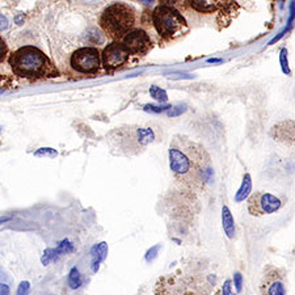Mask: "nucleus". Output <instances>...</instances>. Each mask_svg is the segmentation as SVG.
Returning <instances> with one entry per match:
<instances>
[{"mask_svg": "<svg viewBox=\"0 0 295 295\" xmlns=\"http://www.w3.org/2000/svg\"><path fill=\"white\" fill-rule=\"evenodd\" d=\"M260 292L261 295H286L285 274L280 269H268L261 280Z\"/></svg>", "mask_w": 295, "mask_h": 295, "instance_id": "nucleus-11", "label": "nucleus"}, {"mask_svg": "<svg viewBox=\"0 0 295 295\" xmlns=\"http://www.w3.org/2000/svg\"><path fill=\"white\" fill-rule=\"evenodd\" d=\"M68 285L71 289H78L82 285V276H80L78 268L71 269L70 274H68Z\"/></svg>", "mask_w": 295, "mask_h": 295, "instance_id": "nucleus-16", "label": "nucleus"}, {"mask_svg": "<svg viewBox=\"0 0 295 295\" xmlns=\"http://www.w3.org/2000/svg\"><path fill=\"white\" fill-rule=\"evenodd\" d=\"M107 255H108L107 243H100L92 248V269H93V272L99 271V265L101 264V261L105 260Z\"/></svg>", "mask_w": 295, "mask_h": 295, "instance_id": "nucleus-12", "label": "nucleus"}, {"mask_svg": "<svg viewBox=\"0 0 295 295\" xmlns=\"http://www.w3.org/2000/svg\"><path fill=\"white\" fill-rule=\"evenodd\" d=\"M234 285H235V289H236V292H240L241 286H243V277H241L240 273H235Z\"/></svg>", "mask_w": 295, "mask_h": 295, "instance_id": "nucleus-23", "label": "nucleus"}, {"mask_svg": "<svg viewBox=\"0 0 295 295\" xmlns=\"http://www.w3.org/2000/svg\"><path fill=\"white\" fill-rule=\"evenodd\" d=\"M222 226L223 230H225V234L227 235V237L230 239H234L235 236V220L234 216H232L231 211L227 206L222 207Z\"/></svg>", "mask_w": 295, "mask_h": 295, "instance_id": "nucleus-13", "label": "nucleus"}, {"mask_svg": "<svg viewBox=\"0 0 295 295\" xmlns=\"http://www.w3.org/2000/svg\"><path fill=\"white\" fill-rule=\"evenodd\" d=\"M129 55H130V53L126 49V46L119 41H114L103 50L101 59H103L104 67L112 71L124 66L128 62Z\"/></svg>", "mask_w": 295, "mask_h": 295, "instance_id": "nucleus-9", "label": "nucleus"}, {"mask_svg": "<svg viewBox=\"0 0 295 295\" xmlns=\"http://www.w3.org/2000/svg\"><path fill=\"white\" fill-rule=\"evenodd\" d=\"M4 54H6V43H4V41L2 40V59H3Z\"/></svg>", "mask_w": 295, "mask_h": 295, "instance_id": "nucleus-27", "label": "nucleus"}, {"mask_svg": "<svg viewBox=\"0 0 295 295\" xmlns=\"http://www.w3.org/2000/svg\"><path fill=\"white\" fill-rule=\"evenodd\" d=\"M158 250H159V245H156V247H154V248H151V250L149 251V252H147V256H146V260L147 261H151L152 259H154V257H155V253L158 252Z\"/></svg>", "mask_w": 295, "mask_h": 295, "instance_id": "nucleus-25", "label": "nucleus"}, {"mask_svg": "<svg viewBox=\"0 0 295 295\" xmlns=\"http://www.w3.org/2000/svg\"><path fill=\"white\" fill-rule=\"evenodd\" d=\"M152 22L164 40H174L188 32V24L183 15L169 4H160L152 12Z\"/></svg>", "mask_w": 295, "mask_h": 295, "instance_id": "nucleus-5", "label": "nucleus"}, {"mask_svg": "<svg viewBox=\"0 0 295 295\" xmlns=\"http://www.w3.org/2000/svg\"><path fill=\"white\" fill-rule=\"evenodd\" d=\"M58 155V152L55 151L54 149H50V147H42V149L37 150L34 152V156H38V158H55V156Z\"/></svg>", "mask_w": 295, "mask_h": 295, "instance_id": "nucleus-18", "label": "nucleus"}, {"mask_svg": "<svg viewBox=\"0 0 295 295\" xmlns=\"http://www.w3.org/2000/svg\"><path fill=\"white\" fill-rule=\"evenodd\" d=\"M8 286H7L6 283H2V295H8Z\"/></svg>", "mask_w": 295, "mask_h": 295, "instance_id": "nucleus-26", "label": "nucleus"}, {"mask_svg": "<svg viewBox=\"0 0 295 295\" xmlns=\"http://www.w3.org/2000/svg\"><path fill=\"white\" fill-rule=\"evenodd\" d=\"M281 200L271 193L255 192L248 198V211L253 216L269 215L281 209Z\"/></svg>", "mask_w": 295, "mask_h": 295, "instance_id": "nucleus-7", "label": "nucleus"}, {"mask_svg": "<svg viewBox=\"0 0 295 295\" xmlns=\"http://www.w3.org/2000/svg\"><path fill=\"white\" fill-rule=\"evenodd\" d=\"M156 295H210V286L200 276H168L159 280Z\"/></svg>", "mask_w": 295, "mask_h": 295, "instance_id": "nucleus-4", "label": "nucleus"}, {"mask_svg": "<svg viewBox=\"0 0 295 295\" xmlns=\"http://www.w3.org/2000/svg\"><path fill=\"white\" fill-rule=\"evenodd\" d=\"M168 158L176 183L186 190L202 192L213 180L210 155L202 144L185 135H175L172 138Z\"/></svg>", "mask_w": 295, "mask_h": 295, "instance_id": "nucleus-1", "label": "nucleus"}, {"mask_svg": "<svg viewBox=\"0 0 295 295\" xmlns=\"http://www.w3.org/2000/svg\"><path fill=\"white\" fill-rule=\"evenodd\" d=\"M251 192H252V179H251L250 174H245L243 177V181H241L240 188L237 189L236 194H235V201L243 202L244 200L250 198Z\"/></svg>", "mask_w": 295, "mask_h": 295, "instance_id": "nucleus-14", "label": "nucleus"}, {"mask_svg": "<svg viewBox=\"0 0 295 295\" xmlns=\"http://www.w3.org/2000/svg\"><path fill=\"white\" fill-rule=\"evenodd\" d=\"M150 94H151V97H154L159 103H165L168 100L167 92L164 89H161L160 87H156V85L150 87Z\"/></svg>", "mask_w": 295, "mask_h": 295, "instance_id": "nucleus-15", "label": "nucleus"}, {"mask_svg": "<svg viewBox=\"0 0 295 295\" xmlns=\"http://www.w3.org/2000/svg\"><path fill=\"white\" fill-rule=\"evenodd\" d=\"M215 295H236L234 291H232V286H231V280H226L223 286L220 287V290L216 292Z\"/></svg>", "mask_w": 295, "mask_h": 295, "instance_id": "nucleus-21", "label": "nucleus"}, {"mask_svg": "<svg viewBox=\"0 0 295 295\" xmlns=\"http://www.w3.org/2000/svg\"><path fill=\"white\" fill-rule=\"evenodd\" d=\"M124 45L131 55L144 57L152 49V41L143 29H134L124 38Z\"/></svg>", "mask_w": 295, "mask_h": 295, "instance_id": "nucleus-10", "label": "nucleus"}, {"mask_svg": "<svg viewBox=\"0 0 295 295\" xmlns=\"http://www.w3.org/2000/svg\"><path fill=\"white\" fill-rule=\"evenodd\" d=\"M100 52L96 47H82L71 55V66L82 73H94L100 68Z\"/></svg>", "mask_w": 295, "mask_h": 295, "instance_id": "nucleus-8", "label": "nucleus"}, {"mask_svg": "<svg viewBox=\"0 0 295 295\" xmlns=\"http://www.w3.org/2000/svg\"><path fill=\"white\" fill-rule=\"evenodd\" d=\"M190 6L202 13H210L215 11V6L211 3H207V2H195L194 0V2H190Z\"/></svg>", "mask_w": 295, "mask_h": 295, "instance_id": "nucleus-17", "label": "nucleus"}, {"mask_svg": "<svg viewBox=\"0 0 295 295\" xmlns=\"http://www.w3.org/2000/svg\"><path fill=\"white\" fill-rule=\"evenodd\" d=\"M280 62L281 67H282V72L290 75V67H289V61H287V49H282L280 53Z\"/></svg>", "mask_w": 295, "mask_h": 295, "instance_id": "nucleus-19", "label": "nucleus"}, {"mask_svg": "<svg viewBox=\"0 0 295 295\" xmlns=\"http://www.w3.org/2000/svg\"><path fill=\"white\" fill-rule=\"evenodd\" d=\"M9 66L15 75L25 79L36 80L58 75L49 57L34 46H24L13 52L9 57Z\"/></svg>", "mask_w": 295, "mask_h": 295, "instance_id": "nucleus-2", "label": "nucleus"}, {"mask_svg": "<svg viewBox=\"0 0 295 295\" xmlns=\"http://www.w3.org/2000/svg\"><path fill=\"white\" fill-rule=\"evenodd\" d=\"M29 294V282L24 281L20 283V286L17 289V295H28Z\"/></svg>", "mask_w": 295, "mask_h": 295, "instance_id": "nucleus-24", "label": "nucleus"}, {"mask_svg": "<svg viewBox=\"0 0 295 295\" xmlns=\"http://www.w3.org/2000/svg\"><path fill=\"white\" fill-rule=\"evenodd\" d=\"M137 20L134 8L125 3H113L104 9L100 27L113 40H124L131 32Z\"/></svg>", "mask_w": 295, "mask_h": 295, "instance_id": "nucleus-3", "label": "nucleus"}, {"mask_svg": "<svg viewBox=\"0 0 295 295\" xmlns=\"http://www.w3.org/2000/svg\"><path fill=\"white\" fill-rule=\"evenodd\" d=\"M110 139L124 154H138L140 150L154 142L155 134L149 128H117L110 134Z\"/></svg>", "mask_w": 295, "mask_h": 295, "instance_id": "nucleus-6", "label": "nucleus"}, {"mask_svg": "<svg viewBox=\"0 0 295 295\" xmlns=\"http://www.w3.org/2000/svg\"><path fill=\"white\" fill-rule=\"evenodd\" d=\"M170 105H152V104H149L144 107V110L146 112H151V113H163L165 110H170Z\"/></svg>", "mask_w": 295, "mask_h": 295, "instance_id": "nucleus-20", "label": "nucleus"}, {"mask_svg": "<svg viewBox=\"0 0 295 295\" xmlns=\"http://www.w3.org/2000/svg\"><path fill=\"white\" fill-rule=\"evenodd\" d=\"M186 110V105H177V107H174V108H170V110H168L167 112V114H168V117H177V116H180L181 113H184Z\"/></svg>", "mask_w": 295, "mask_h": 295, "instance_id": "nucleus-22", "label": "nucleus"}]
</instances>
